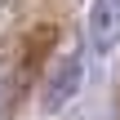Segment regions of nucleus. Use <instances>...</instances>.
<instances>
[{
  "label": "nucleus",
  "mask_w": 120,
  "mask_h": 120,
  "mask_svg": "<svg viewBox=\"0 0 120 120\" xmlns=\"http://www.w3.org/2000/svg\"><path fill=\"white\" fill-rule=\"evenodd\" d=\"M13 62H18V58H4V53H0V116L9 111V98H13V89H18V71H13Z\"/></svg>",
  "instance_id": "7ed1b4c3"
},
{
  "label": "nucleus",
  "mask_w": 120,
  "mask_h": 120,
  "mask_svg": "<svg viewBox=\"0 0 120 120\" xmlns=\"http://www.w3.org/2000/svg\"><path fill=\"white\" fill-rule=\"evenodd\" d=\"M80 89V58H62L53 80H49V94H45V111H58L71 94Z\"/></svg>",
  "instance_id": "f03ea898"
},
{
  "label": "nucleus",
  "mask_w": 120,
  "mask_h": 120,
  "mask_svg": "<svg viewBox=\"0 0 120 120\" xmlns=\"http://www.w3.org/2000/svg\"><path fill=\"white\" fill-rule=\"evenodd\" d=\"M85 40H89V53H94V58L111 53V45L120 40V0H94V4H89Z\"/></svg>",
  "instance_id": "f257e3e1"
}]
</instances>
